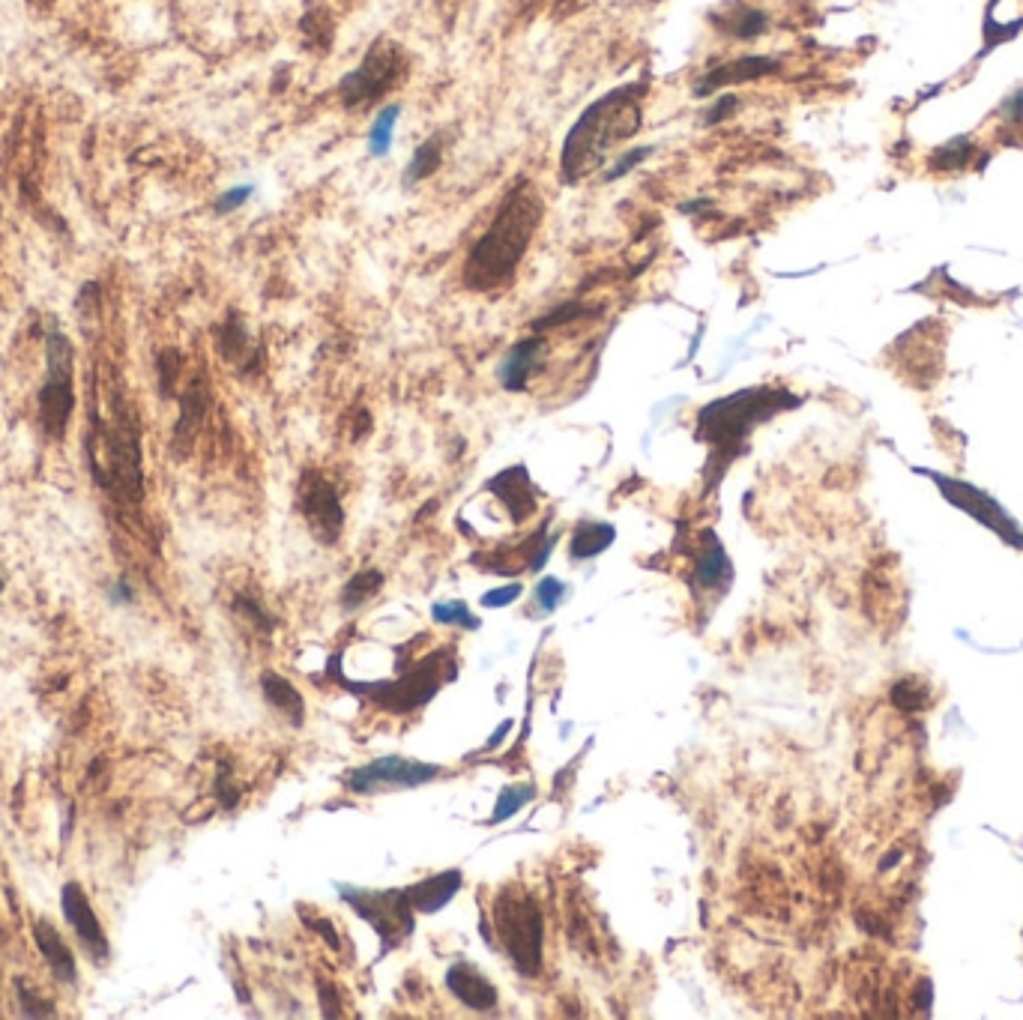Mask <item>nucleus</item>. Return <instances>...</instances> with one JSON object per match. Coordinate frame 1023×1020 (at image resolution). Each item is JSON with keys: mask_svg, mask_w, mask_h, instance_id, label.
Wrapping results in <instances>:
<instances>
[{"mask_svg": "<svg viewBox=\"0 0 1023 1020\" xmlns=\"http://www.w3.org/2000/svg\"><path fill=\"white\" fill-rule=\"evenodd\" d=\"M647 91H650L647 82L619 84L605 96H599L575 120V127L569 129V135L559 147V175L566 183H581L595 175L619 144L638 135L643 123Z\"/></svg>", "mask_w": 1023, "mask_h": 1020, "instance_id": "nucleus-1", "label": "nucleus"}, {"mask_svg": "<svg viewBox=\"0 0 1023 1020\" xmlns=\"http://www.w3.org/2000/svg\"><path fill=\"white\" fill-rule=\"evenodd\" d=\"M545 216L542 192L530 180L511 185L503 204L494 213L489 231L482 233L465 261V285L470 290L503 288L533 243L535 231Z\"/></svg>", "mask_w": 1023, "mask_h": 1020, "instance_id": "nucleus-2", "label": "nucleus"}, {"mask_svg": "<svg viewBox=\"0 0 1023 1020\" xmlns=\"http://www.w3.org/2000/svg\"><path fill=\"white\" fill-rule=\"evenodd\" d=\"M799 405V398L781 386L739 389L712 401L698 413V441L710 446V479L719 482L724 467L745 449L748 434L781 410Z\"/></svg>", "mask_w": 1023, "mask_h": 1020, "instance_id": "nucleus-3", "label": "nucleus"}, {"mask_svg": "<svg viewBox=\"0 0 1023 1020\" xmlns=\"http://www.w3.org/2000/svg\"><path fill=\"white\" fill-rule=\"evenodd\" d=\"M410 72V55L401 43L389 36H377L369 51L362 55L360 67L348 72L338 84V99L348 111H360L369 105L381 103L384 96L398 91Z\"/></svg>", "mask_w": 1023, "mask_h": 1020, "instance_id": "nucleus-4", "label": "nucleus"}, {"mask_svg": "<svg viewBox=\"0 0 1023 1020\" xmlns=\"http://www.w3.org/2000/svg\"><path fill=\"white\" fill-rule=\"evenodd\" d=\"M494 925L503 946L509 951V961L521 975H539L542 970V910L533 898L521 889H503L494 901Z\"/></svg>", "mask_w": 1023, "mask_h": 1020, "instance_id": "nucleus-5", "label": "nucleus"}, {"mask_svg": "<svg viewBox=\"0 0 1023 1020\" xmlns=\"http://www.w3.org/2000/svg\"><path fill=\"white\" fill-rule=\"evenodd\" d=\"M916 473L928 476L930 482L940 488V494L952 503L954 509H961V512H966L970 518H976L982 527H988L990 533L1000 536L1006 545L1023 551L1021 524L1014 521L1012 515L1002 509V503H997V500L990 497L988 491L970 485V482H964V479H952V476H942V473H937V470H928V467H916Z\"/></svg>", "mask_w": 1023, "mask_h": 1020, "instance_id": "nucleus-6", "label": "nucleus"}, {"mask_svg": "<svg viewBox=\"0 0 1023 1020\" xmlns=\"http://www.w3.org/2000/svg\"><path fill=\"white\" fill-rule=\"evenodd\" d=\"M43 429L60 437L72 413V345L60 333L48 336V381L39 393Z\"/></svg>", "mask_w": 1023, "mask_h": 1020, "instance_id": "nucleus-7", "label": "nucleus"}, {"mask_svg": "<svg viewBox=\"0 0 1023 1020\" xmlns=\"http://www.w3.org/2000/svg\"><path fill=\"white\" fill-rule=\"evenodd\" d=\"M341 898L384 937L386 946H396L413 931V907L405 892H369L341 886Z\"/></svg>", "mask_w": 1023, "mask_h": 1020, "instance_id": "nucleus-8", "label": "nucleus"}, {"mask_svg": "<svg viewBox=\"0 0 1023 1020\" xmlns=\"http://www.w3.org/2000/svg\"><path fill=\"white\" fill-rule=\"evenodd\" d=\"M297 503H300V512H303L314 539L324 542V545H333L341 536V527H345V509H341L338 491L329 485V479L314 473V470H305L303 479H300V497H297Z\"/></svg>", "mask_w": 1023, "mask_h": 1020, "instance_id": "nucleus-9", "label": "nucleus"}, {"mask_svg": "<svg viewBox=\"0 0 1023 1020\" xmlns=\"http://www.w3.org/2000/svg\"><path fill=\"white\" fill-rule=\"evenodd\" d=\"M437 776H441V766L417 764V760H405V757H381V760H372V764L350 772V790L353 793H374L377 788H419Z\"/></svg>", "mask_w": 1023, "mask_h": 1020, "instance_id": "nucleus-10", "label": "nucleus"}, {"mask_svg": "<svg viewBox=\"0 0 1023 1020\" xmlns=\"http://www.w3.org/2000/svg\"><path fill=\"white\" fill-rule=\"evenodd\" d=\"M781 70V63L775 58H763V55H745V58L736 60H724L719 67H712L700 75L691 93L703 99V96H712V93L724 91V87H733V84H745V82H760V79H767V75H775Z\"/></svg>", "mask_w": 1023, "mask_h": 1020, "instance_id": "nucleus-11", "label": "nucleus"}, {"mask_svg": "<svg viewBox=\"0 0 1023 1020\" xmlns=\"http://www.w3.org/2000/svg\"><path fill=\"white\" fill-rule=\"evenodd\" d=\"M60 904H63V916L70 922V927L79 934L84 946L91 949L94 958L105 961L108 955H111V946H108V937H105L103 925H99V919H96L94 907L87 901V895L79 883H67L63 886V895H60Z\"/></svg>", "mask_w": 1023, "mask_h": 1020, "instance_id": "nucleus-12", "label": "nucleus"}, {"mask_svg": "<svg viewBox=\"0 0 1023 1020\" xmlns=\"http://www.w3.org/2000/svg\"><path fill=\"white\" fill-rule=\"evenodd\" d=\"M494 494V497L501 500L503 506L509 509L511 521L523 524L530 515H535V488L533 479L527 473V467H509V470H503L494 479H489V485H485Z\"/></svg>", "mask_w": 1023, "mask_h": 1020, "instance_id": "nucleus-13", "label": "nucleus"}, {"mask_svg": "<svg viewBox=\"0 0 1023 1020\" xmlns=\"http://www.w3.org/2000/svg\"><path fill=\"white\" fill-rule=\"evenodd\" d=\"M446 987L453 991V997L458 1003H465L467 1009L473 1011H489L497 1006V991L491 985L485 975L479 973L477 967L470 963H455L446 973Z\"/></svg>", "mask_w": 1023, "mask_h": 1020, "instance_id": "nucleus-14", "label": "nucleus"}, {"mask_svg": "<svg viewBox=\"0 0 1023 1020\" xmlns=\"http://www.w3.org/2000/svg\"><path fill=\"white\" fill-rule=\"evenodd\" d=\"M545 357V338H521L518 345H511L506 360L501 362V383L509 393H523L530 374L539 369V362Z\"/></svg>", "mask_w": 1023, "mask_h": 1020, "instance_id": "nucleus-15", "label": "nucleus"}, {"mask_svg": "<svg viewBox=\"0 0 1023 1020\" xmlns=\"http://www.w3.org/2000/svg\"><path fill=\"white\" fill-rule=\"evenodd\" d=\"M710 24L724 36L733 39H757L769 31V15L757 7H745V3H731L727 10L710 12Z\"/></svg>", "mask_w": 1023, "mask_h": 1020, "instance_id": "nucleus-16", "label": "nucleus"}, {"mask_svg": "<svg viewBox=\"0 0 1023 1020\" xmlns=\"http://www.w3.org/2000/svg\"><path fill=\"white\" fill-rule=\"evenodd\" d=\"M34 937H36L39 951H43V958H46V963L51 967V973L58 975V982H63V985H75V979H79V967H75L72 949L63 943V937L55 931V925L46 922V919H43V922H36Z\"/></svg>", "mask_w": 1023, "mask_h": 1020, "instance_id": "nucleus-17", "label": "nucleus"}, {"mask_svg": "<svg viewBox=\"0 0 1023 1020\" xmlns=\"http://www.w3.org/2000/svg\"><path fill=\"white\" fill-rule=\"evenodd\" d=\"M458 889H461V874L458 871H446V874H437V877H429V880L410 886L405 895H408L413 913L417 910L419 913H437V910H443L453 901Z\"/></svg>", "mask_w": 1023, "mask_h": 1020, "instance_id": "nucleus-18", "label": "nucleus"}, {"mask_svg": "<svg viewBox=\"0 0 1023 1020\" xmlns=\"http://www.w3.org/2000/svg\"><path fill=\"white\" fill-rule=\"evenodd\" d=\"M731 580V560L727 551L721 548V542L712 533H707V545L698 554V566H695V584L703 590H715L724 587Z\"/></svg>", "mask_w": 1023, "mask_h": 1020, "instance_id": "nucleus-19", "label": "nucleus"}, {"mask_svg": "<svg viewBox=\"0 0 1023 1020\" xmlns=\"http://www.w3.org/2000/svg\"><path fill=\"white\" fill-rule=\"evenodd\" d=\"M261 685H264V695H267V700L273 704V709H279L281 716L291 721V724H303V697H300V692H297L285 676H279V673H264V676H261Z\"/></svg>", "mask_w": 1023, "mask_h": 1020, "instance_id": "nucleus-20", "label": "nucleus"}, {"mask_svg": "<svg viewBox=\"0 0 1023 1020\" xmlns=\"http://www.w3.org/2000/svg\"><path fill=\"white\" fill-rule=\"evenodd\" d=\"M443 151H446V135L443 132H434L431 139H425L413 153V159L405 168V185H417L422 180H429L443 163Z\"/></svg>", "mask_w": 1023, "mask_h": 1020, "instance_id": "nucleus-21", "label": "nucleus"}, {"mask_svg": "<svg viewBox=\"0 0 1023 1020\" xmlns=\"http://www.w3.org/2000/svg\"><path fill=\"white\" fill-rule=\"evenodd\" d=\"M616 530L611 524H578L575 533H571V556L575 560H590V556L607 551V545H614Z\"/></svg>", "mask_w": 1023, "mask_h": 1020, "instance_id": "nucleus-22", "label": "nucleus"}, {"mask_svg": "<svg viewBox=\"0 0 1023 1020\" xmlns=\"http://www.w3.org/2000/svg\"><path fill=\"white\" fill-rule=\"evenodd\" d=\"M207 386L204 381H195L189 386L186 398H183V413H180V422H177V443H189L195 437V431L201 429V422H204V413H207Z\"/></svg>", "mask_w": 1023, "mask_h": 1020, "instance_id": "nucleus-23", "label": "nucleus"}, {"mask_svg": "<svg viewBox=\"0 0 1023 1020\" xmlns=\"http://www.w3.org/2000/svg\"><path fill=\"white\" fill-rule=\"evenodd\" d=\"M300 31H303L305 48H309V51L326 55L329 46H333V36H336V24H333V15H329V12L314 7V10H309L303 15Z\"/></svg>", "mask_w": 1023, "mask_h": 1020, "instance_id": "nucleus-24", "label": "nucleus"}, {"mask_svg": "<svg viewBox=\"0 0 1023 1020\" xmlns=\"http://www.w3.org/2000/svg\"><path fill=\"white\" fill-rule=\"evenodd\" d=\"M219 353L228 362H237V365H245L249 362V353H252V338L245 333V326L240 317H228L219 329Z\"/></svg>", "mask_w": 1023, "mask_h": 1020, "instance_id": "nucleus-25", "label": "nucleus"}, {"mask_svg": "<svg viewBox=\"0 0 1023 1020\" xmlns=\"http://www.w3.org/2000/svg\"><path fill=\"white\" fill-rule=\"evenodd\" d=\"M398 115H401V105H386L384 111L374 117L372 129H369V151H372V156H384V153L389 151Z\"/></svg>", "mask_w": 1023, "mask_h": 1020, "instance_id": "nucleus-26", "label": "nucleus"}, {"mask_svg": "<svg viewBox=\"0 0 1023 1020\" xmlns=\"http://www.w3.org/2000/svg\"><path fill=\"white\" fill-rule=\"evenodd\" d=\"M384 587V575L377 572V568H365L360 575H353V578L345 584V590H341V602L348 604V608H357V604L369 602L374 592Z\"/></svg>", "mask_w": 1023, "mask_h": 1020, "instance_id": "nucleus-27", "label": "nucleus"}, {"mask_svg": "<svg viewBox=\"0 0 1023 1020\" xmlns=\"http://www.w3.org/2000/svg\"><path fill=\"white\" fill-rule=\"evenodd\" d=\"M973 144L966 139H954L952 144H946L940 151L934 153V168H940V171H964L966 163L973 159Z\"/></svg>", "mask_w": 1023, "mask_h": 1020, "instance_id": "nucleus-28", "label": "nucleus"}, {"mask_svg": "<svg viewBox=\"0 0 1023 1020\" xmlns=\"http://www.w3.org/2000/svg\"><path fill=\"white\" fill-rule=\"evenodd\" d=\"M535 790L533 788H506L501 793V800H497V808H494V824H503V820H509L511 814H518L527 805V802L533 800Z\"/></svg>", "mask_w": 1023, "mask_h": 1020, "instance_id": "nucleus-29", "label": "nucleus"}, {"mask_svg": "<svg viewBox=\"0 0 1023 1020\" xmlns=\"http://www.w3.org/2000/svg\"><path fill=\"white\" fill-rule=\"evenodd\" d=\"M434 620L437 623H446V626H467V628H477L479 620L470 611H467L465 602H441L434 604Z\"/></svg>", "mask_w": 1023, "mask_h": 1020, "instance_id": "nucleus-30", "label": "nucleus"}, {"mask_svg": "<svg viewBox=\"0 0 1023 1020\" xmlns=\"http://www.w3.org/2000/svg\"><path fill=\"white\" fill-rule=\"evenodd\" d=\"M583 314H590V309H587L583 302H566V305L554 309V312H547L545 317L533 321V329H539V333H542V329H551V326L569 324V321H575V317H583Z\"/></svg>", "mask_w": 1023, "mask_h": 1020, "instance_id": "nucleus-31", "label": "nucleus"}, {"mask_svg": "<svg viewBox=\"0 0 1023 1020\" xmlns=\"http://www.w3.org/2000/svg\"><path fill=\"white\" fill-rule=\"evenodd\" d=\"M736 108H739V99H736L733 93H724V96H719V99H715V103L703 111L700 123H703V127H719V123H724L727 117L736 115Z\"/></svg>", "mask_w": 1023, "mask_h": 1020, "instance_id": "nucleus-32", "label": "nucleus"}, {"mask_svg": "<svg viewBox=\"0 0 1023 1020\" xmlns=\"http://www.w3.org/2000/svg\"><path fill=\"white\" fill-rule=\"evenodd\" d=\"M652 153H655V147H635V151H626L623 156H619V163H616L614 168L605 175V183H614V180H619V177H626L628 171H635L643 159H650Z\"/></svg>", "mask_w": 1023, "mask_h": 1020, "instance_id": "nucleus-33", "label": "nucleus"}, {"mask_svg": "<svg viewBox=\"0 0 1023 1020\" xmlns=\"http://www.w3.org/2000/svg\"><path fill=\"white\" fill-rule=\"evenodd\" d=\"M559 596H563V584H559L557 578L539 580V587H535V599H539V604H542L545 611H554V608H557Z\"/></svg>", "mask_w": 1023, "mask_h": 1020, "instance_id": "nucleus-34", "label": "nucleus"}, {"mask_svg": "<svg viewBox=\"0 0 1023 1020\" xmlns=\"http://www.w3.org/2000/svg\"><path fill=\"white\" fill-rule=\"evenodd\" d=\"M252 195V185H237V189H228L225 195L216 201V213H231V209L243 207L245 201Z\"/></svg>", "mask_w": 1023, "mask_h": 1020, "instance_id": "nucleus-35", "label": "nucleus"}, {"mask_svg": "<svg viewBox=\"0 0 1023 1020\" xmlns=\"http://www.w3.org/2000/svg\"><path fill=\"white\" fill-rule=\"evenodd\" d=\"M518 596H521V584H509V587H501V590L485 592V596H482V604H485V608H506V604L515 602Z\"/></svg>", "mask_w": 1023, "mask_h": 1020, "instance_id": "nucleus-36", "label": "nucleus"}, {"mask_svg": "<svg viewBox=\"0 0 1023 1020\" xmlns=\"http://www.w3.org/2000/svg\"><path fill=\"white\" fill-rule=\"evenodd\" d=\"M916 695H919V692H916V683H913V680H910V683L895 685V692H892V697H895V704H898V707H901V709H919V707H925L922 700H916Z\"/></svg>", "mask_w": 1023, "mask_h": 1020, "instance_id": "nucleus-37", "label": "nucleus"}, {"mask_svg": "<svg viewBox=\"0 0 1023 1020\" xmlns=\"http://www.w3.org/2000/svg\"><path fill=\"white\" fill-rule=\"evenodd\" d=\"M1002 117H1006V123L1012 129H1021L1023 132V91L1014 93L1009 103L1002 105Z\"/></svg>", "mask_w": 1023, "mask_h": 1020, "instance_id": "nucleus-38", "label": "nucleus"}, {"mask_svg": "<svg viewBox=\"0 0 1023 1020\" xmlns=\"http://www.w3.org/2000/svg\"><path fill=\"white\" fill-rule=\"evenodd\" d=\"M19 999H22V1011L24 1015H34V1018H43V1015H51V1009H46L48 1003H43L39 997H34L31 991L24 985H19Z\"/></svg>", "mask_w": 1023, "mask_h": 1020, "instance_id": "nucleus-39", "label": "nucleus"}, {"mask_svg": "<svg viewBox=\"0 0 1023 1020\" xmlns=\"http://www.w3.org/2000/svg\"><path fill=\"white\" fill-rule=\"evenodd\" d=\"M317 994H321V1006H324L326 1015H329V1018H333V1015H338V1011H336L338 997H336V991L329 987V982H321V985H317Z\"/></svg>", "mask_w": 1023, "mask_h": 1020, "instance_id": "nucleus-40", "label": "nucleus"}, {"mask_svg": "<svg viewBox=\"0 0 1023 1020\" xmlns=\"http://www.w3.org/2000/svg\"><path fill=\"white\" fill-rule=\"evenodd\" d=\"M309 925L317 927V931H324V939L329 943V946H333V949H338V946H341V943H338V937H336V931H333V925H329L326 919H317V922H312V919H309Z\"/></svg>", "mask_w": 1023, "mask_h": 1020, "instance_id": "nucleus-41", "label": "nucleus"}, {"mask_svg": "<svg viewBox=\"0 0 1023 1020\" xmlns=\"http://www.w3.org/2000/svg\"><path fill=\"white\" fill-rule=\"evenodd\" d=\"M710 207H712L710 197H698V201H691V204H679V213L691 216V213H700V209H710Z\"/></svg>", "mask_w": 1023, "mask_h": 1020, "instance_id": "nucleus-42", "label": "nucleus"}, {"mask_svg": "<svg viewBox=\"0 0 1023 1020\" xmlns=\"http://www.w3.org/2000/svg\"><path fill=\"white\" fill-rule=\"evenodd\" d=\"M111 596H115V602H132V590H129L127 580H117Z\"/></svg>", "mask_w": 1023, "mask_h": 1020, "instance_id": "nucleus-43", "label": "nucleus"}, {"mask_svg": "<svg viewBox=\"0 0 1023 1020\" xmlns=\"http://www.w3.org/2000/svg\"><path fill=\"white\" fill-rule=\"evenodd\" d=\"M0 590H3V580H0Z\"/></svg>", "mask_w": 1023, "mask_h": 1020, "instance_id": "nucleus-44", "label": "nucleus"}]
</instances>
